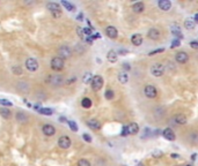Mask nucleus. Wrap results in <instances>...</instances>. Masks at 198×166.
Segmentation results:
<instances>
[{
  "instance_id": "obj_37",
  "label": "nucleus",
  "mask_w": 198,
  "mask_h": 166,
  "mask_svg": "<svg viewBox=\"0 0 198 166\" xmlns=\"http://www.w3.org/2000/svg\"><path fill=\"white\" fill-rule=\"evenodd\" d=\"M39 112H41V113H43V114H48V115L52 114V111H51V110H49V108H41V110H39Z\"/></svg>"
},
{
  "instance_id": "obj_20",
  "label": "nucleus",
  "mask_w": 198,
  "mask_h": 166,
  "mask_svg": "<svg viewBox=\"0 0 198 166\" xmlns=\"http://www.w3.org/2000/svg\"><path fill=\"white\" fill-rule=\"evenodd\" d=\"M144 8H145V6H144L143 2H136V3L132 6V10H133L134 13H141V12L144 10Z\"/></svg>"
},
{
  "instance_id": "obj_35",
  "label": "nucleus",
  "mask_w": 198,
  "mask_h": 166,
  "mask_svg": "<svg viewBox=\"0 0 198 166\" xmlns=\"http://www.w3.org/2000/svg\"><path fill=\"white\" fill-rule=\"evenodd\" d=\"M68 125H70V127H71V129H72L73 132H77V131H78V126L75 125V122H73V121H68Z\"/></svg>"
},
{
  "instance_id": "obj_8",
  "label": "nucleus",
  "mask_w": 198,
  "mask_h": 166,
  "mask_svg": "<svg viewBox=\"0 0 198 166\" xmlns=\"http://www.w3.org/2000/svg\"><path fill=\"white\" fill-rule=\"evenodd\" d=\"M26 67H27V69L30 70V72H36V70L38 69V63H37V60L34 59V58H28V59L26 60Z\"/></svg>"
},
{
  "instance_id": "obj_14",
  "label": "nucleus",
  "mask_w": 198,
  "mask_h": 166,
  "mask_svg": "<svg viewBox=\"0 0 198 166\" xmlns=\"http://www.w3.org/2000/svg\"><path fill=\"white\" fill-rule=\"evenodd\" d=\"M131 42L132 44L136 45V46L141 45V44H143V36H141L140 33H134V35H132Z\"/></svg>"
},
{
  "instance_id": "obj_13",
  "label": "nucleus",
  "mask_w": 198,
  "mask_h": 166,
  "mask_svg": "<svg viewBox=\"0 0 198 166\" xmlns=\"http://www.w3.org/2000/svg\"><path fill=\"white\" fill-rule=\"evenodd\" d=\"M87 126H88L89 128L94 129V131H99L100 128H101V124L99 122V120H96V119H91V120H88V121H87Z\"/></svg>"
},
{
  "instance_id": "obj_42",
  "label": "nucleus",
  "mask_w": 198,
  "mask_h": 166,
  "mask_svg": "<svg viewBox=\"0 0 198 166\" xmlns=\"http://www.w3.org/2000/svg\"><path fill=\"white\" fill-rule=\"evenodd\" d=\"M190 46L192 49H198V42H191L190 43Z\"/></svg>"
},
{
  "instance_id": "obj_4",
  "label": "nucleus",
  "mask_w": 198,
  "mask_h": 166,
  "mask_svg": "<svg viewBox=\"0 0 198 166\" xmlns=\"http://www.w3.org/2000/svg\"><path fill=\"white\" fill-rule=\"evenodd\" d=\"M58 56L62 59H67V58H70L72 56V50L67 45H63V46H60L58 49Z\"/></svg>"
},
{
  "instance_id": "obj_36",
  "label": "nucleus",
  "mask_w": 198,
  "mask_h": 166,
  "mask_svg": "<svg viewBox=\"0 0 198 166\" xmlns=\"http://www.w3.org/2000/svg\"><path fill=\"white\" fill-rule=\"evenodd\" d=\"M181 45V40L180 39H175V40H173V43H171V47L173 49H175V47H177V46H180Z\"/></svg>"
},
{
  "instance_id": "obj_16",
  "label": "nucleus",
  "mask_w": 198,
  "mask_h": 166,
  "mask_svg": "<svg viewBox=\"0 0 198 166\" xmlns=\"http://www.w3.org/2000/svg\"><path fill=\"white\" fill-rule=\"evenodd\" d=\"M128 131H129V135H136L139 132V126L136 122H131L128 125Z\"/></svg>"
},
{
  "instance_id": "obj_32",
  "label": "nucleus",
  "mask_w": 198,
  "mask_h": 166,
  "mask_svg": "<svg viewBox=\"0 0 198 166\" xmlns=\"http://www.w3.org/2000/svg\"><path fill=\"white\" fill-rule=\"evenodd\" d=\"M104 96H105V98L107 99H112L114 98V96H115V92L112 91V90H107L105 91V94H104Z\"/></svg>"
},
{
  "instance_id": "obj_28",
  "label": "nucleus",
  "mask_w": 198,
  "mask_h": 166,
  "mask_svg": "<svg viewBox=\"0 0 198 166\" xmlns=\"http://www.w3.org/2000/svg\"><path fill=\"white\" fill-rule=\"evenodd\" d=\"M81 105H82V107H85V108H89V107L92 106V100L89 99V98H84L82 101H81Z\"/></svg>"
},
{
  "instance_id": "obj_1",
  "label": "nucleus",
  "mask_w": 198,
  "mask_h": 166,
  "mask_svg": "<svg viewBox=\"0 0 198 166\" xmlns=\"http://www.w3.org/2000/svg\"><path fill=\"white\" fill-rule=\"evenodd\" d=\"M64 82H65L64 77H63L62 75H59V74H52V75L48 76V78H46V83L50 84V85H52V87L63 85Z\"/></svg>"
},
{
  "instance_id": "obj_9",
  "label": "nucleus",
  "mask_w": 198,
  "mask_h": 166,
  "mask_svg": "<svg viewBox=\"0 0 198 166\" xmlns=\"http://www.w3.org/2000/svg\"><path fill=\"white\" fill-rule=\"evenodd\" d=\"M58 145L62 149H68L71 147V140L68 136H60L58 140Z\"/></svg>"
},
{
  "instance_id": "obj_38",
  "label": "nucleus",
  "mask_w": 198,
  "mask_h": 166,
  "mask_svg": "<svg viewBox=\"0 0 198 166\" xmlns=\"http://www.w3.org/2000/svg\"><path fill=\"white\" fill-rule=\"evenodd\" d=\"M164 51H165V49H158V50L151 51V52L148 53V56H153V54H157V53H161V52H164Z\"/></svg>"
},
{
  "instance_id": "obj_21",
  "label": "nucleus",
  "mask_w": 198,
  "mask_h": 166,
  "mask_svg": "<svg viewBox=\"0 0 198 166\" xmlns=\"http://www.w3.org/2000/svg\"><path fill=\"white\" fill-rule=\"evenodd\" d=\"M107 59H108V61H110V63H116V61H117V53H116L114 50L109 51L108 54H107Z\"/></svg>"
},
{
  "instance_id": "obj_25",
  "label": "nucleus",
  "mask_w": 198,
  "mask_h": 166,
  "mask_svg": "<svg viewBox=\"0 0 198 166\" xmlns=\"http://www.w3.org/2000/svg\"><path fill=\"white\" fill-rule=\"evenodd\" d=\"M18 89H19V90H21L22 92H27V91H28V89H29V85H28L26 82H19V84H18Z\"/></svg>"
},
{
  "instance_id": "obj_44",
  "label": "nucleus",
  "mask_w": 198,
  "mask_h": 166,
  "mask_svg": "<svg viewBox=\"0 0 198 166\" xmlns=\"http://www.w3.org/2000/svg\"><path fill=\"white\" fill-rule=\"evenodd\" d=\"M161 155H162L161 151H154V152H153V156H155V157H160Z\"/></svg>"
},
{
  "instance_id": "obj_51",
  "label": "nucleus",
  "mask_w": 198,
  "mask_h": 166,
  "mask_svg": "<svg viewBox=\"0 0 198 166\" xmlns=\"http://www.w3.org/2000/svg\"><path fill=\"white\" fill-rule=\"evenodd\" d=\"M125 68H126V69H130V66H129V64H125Z\"/></svg>"
},
{
  "instance_id": "obj_30",
  "label": "nucleus",
  "mask_w": 198,
  "mask_h": 166,
  "mask_svg": "<svg viewBox=\"0 0 198 166\" xmlns=\"http://www.w3.org/2000/svg\"><path fill=\"white\" fill-rule=\"evenodd\" d=\"M12 73L14 75H21L22 74V68L20 66H13L12 67Z\"/></svg>"
},
{
  "instance_id": "obj_17",
  "label": "nucleus",
  "mask_w": 198,
  "mask_h": 166,
  "mask_svg": "<svg viewBox=\"0 0 198 166\" xmlns=\"http://www.w3.org/2000/svg\"><path fill=\"white\" fill-rule=\"evenodd\" d=\"M16 120L21 124H26V122H28V115L26 113H23L22 111H20L16 113Z\"/></svg>"
},
{
  "instance_id": "obj_11",
  "label": "nucleus",
  "mask_w": 198,
  "mask_h": 166,
  "mask_svg": "<svg viewBox=\"0 0 198 166\" xmlns=\"http://www.w3.org/2000/svg\"><path fill=\"white\" fill-rule=\"evenodd\" d=\"M42 131H43V134L45 136H52V135L56 134V128L52 125H44L42 127Z\"/></svg>"
},
{
  "instance_id": "obj_33",
  "label": "nucleus",
  "mask_w": 198,
  "mask_h": 166,
  "mask_svg": "<svg viewBox=\"0 0 198 166\" xmlns=\"http://www.w3.org/2000/svg\"><path fill=\"white\" fill-rule=\"evenodd\" d=\"M78 166H91V163L87 159H80L78 162Z\"/></svg>"
},
{
  "instance_id": "obj_40",
  "label": "nucleus",
  "mask_w": 198,
  "mask_h": 166,
  "mask_svg": "<svg viewBox=\"0 0 198 166\" xmlns=\"http://www.w3.org/2000/svg\"><path fill=\"white\" fill-rule=\"evenodd\" d=\"M129 135V131H128V126L123 127V131H122V136H128Z\"/></svg>"
},
{
  "instance_id": "obj_23",
  "label": "nucleus",
  "mask_w": 198,
  "mask_h": 166,
  "mask_svg": "<svg viewBox=\"0 0 198 166\" xmlns=\"http://www.w3.org/2000/svg\"><path fill=\"white\" fill-rule=\"evenodd\" d=\"M148 37L151 38V39H158L159 37H160V33H159V30H157V29H151L150 31H148Z\"/></svg>"
},
{
  "instance_id": "obj_18",
  "label": "nucleus",
  "mask_w": 198,
  "mask_h": 166,
  "mask_svg": "<svg viewBox=\"0 0 198 166\" xmlns=\"http://www.w3.org/2000/svg\"><path fill=\"white\" fill-rule=\"evenodd\" d=\"M164 136H165L166 140H168V141H174L175 140V133L170 129V128H166L165 131H164Z\"/></svg>"
},
{
  "instance_id": "obj_6",
  "label": "nucleus",
  "mask_w": 198,
  "mask_h": 166,
  "mask_svg": "<svg viewBox=\"0 0 198 166\" xmlns=\"http://www.w3.org/2000/svg\"><path fill=\"white\" fill-rule=\"evenodd\" d=\"M46 7H48V9L52 13V15H53L55 17H59V16H60V7H59L58 3L49 2V3L46 5Z\"/></svg>"
},
{
  "instance_id": "obj_45",
  "label": "nucleus",
  "mask_w": 198,
  "mask_h": 166,
  "mask_svg": "<svg viewBox=\"0 0 198 166\" xmlns=\"http://www.w3.org/2000/svg\"><path fill=\"white\" fill-rule=\"evenodd\" d=\"M170 157H171V158H174V159H176V158H178V157H180V155H177V153H171V155H170Z\"/></svg>"
},
{
  "instance_id": "obj_43",
  "label": "nucleus",
  "mask_w": 198,
  "mask_h": 166,
  "mask_svg": "<svg viewBox=\"0 0 198 166\" xmlns=\"http://www.w3.org/2000/svg\"><path fill=\"white\" fill-rule=\"evenodd\" d=\"M84 31H85L86 35H92V29H91V28H85Z\"/></svg>"
},
{
  "instance_id": "obj_3",
  "label": "nucleus",
  "mask_w": 198,
  "mask_h": 166,
  "mask_svg": "<svg viewBox=\"0 0 198 166\" xmlns=\"http://www.w3.org/2000/svg\"><path fill=\"white\" fill-rule=\"evenodd\" d=\"M91 84H92V88H93L94 91H99V90H101V88L103 87V78L100 75L93 76V80H92Z\"/></svg>"
},
{
  "instance_id": "obj_52",
  "label": "nucleus",
  "mask_w": 198,
  "mask_h": 166,
  "mask_svg": "<svg viewBox=\"0 0 198 166\" xmlns=\"http://www.w3.org/2000/svg\"><path fill=\"white\" fill-rule=\"evenodd\" d=\"M136 166H145V165H144L143 163H138V164H137V165H136Z\"/></svg>"
},
{
  "instance_id": "obj_29",
  "label": "nucleus",
  "mask_w": 198,
  "mask_h": 166,
  "mask_svg": "<svg viewBox=\"0 0 198 166\" xmlns=\"http://www.w3.org/2000/svg\"><path fill=\"white\" fill-rule=\"evenodd\" d=\"M62 3H63V6L65 7L67 10H70V12H73L74 9H75V7L72 5V3H70V2H67V1H62Z\"/></svg>"
},
{
  "instance_id": "obj_10",
  "label": "nucleus",
  "mask_w": 198,
  "mask_h": 166,
  "mask_svg": "<svg viewBox=\"0 0 198 166\" xmlns=\"http://www.w3.org/2000/svg\"><path fill=\"white\" fill-rule=\"evenodd\" d=\"M175 59H176V61H177L178 64H184V63H187V61H188V59H189V56H188V53H187V52H184V51H181V52L176 53V56H175Z\"/></svg>"
},
{
  "instance_id": "obj_27",
  "label": "nucleus",
  "mask_w": 198,
  "mask_h": 166,
  "mask_svg": "<svg viewBox=\"0 0 198 166\" xmlns=\"http://www.w3.org/2000/svg\"><path fill=\"white\" fill-rule=\"evenodd\" d=\"M184 27L187 29H194L195 28V21L192 20H185L184 21Z\"/></svg>"
},
{
  "instance_id": "obj_12",
  "label": "nucleus",
  "mask_w": 198,
  "mask_h": 166,
  "mask_svg": "<svg viewBox=\"0 0 198 166\" xmlns=\"http://www.w3.org/2000/svg\"><path fill=\"white\" fill-rule=\"evenodd\" d=\"M105 33H107V36H108L109 38H111V39H115V38H117V36H118L117 29H116L115 27H112V26H110V27H108V28L105 29Z\"/></svg>"
},
{
  "instance_id": "obj_5",
  "label": "nucleus",
  "mask_w": 198,
  "mask_h": 166,
  "mask_svg": "<svg viewBox=\"0 0 198 166\" xmlns=\"http://www.w3.org/2000/svg\"><path fill=\"white\" fill-rule=\"evenodd\" d=\"M151 73H152V75H154L155 77H159V76L164 75V73H165V67H164V65H161V64H155V65H153L152 68H151Z\"/></svg>"
},
{
  "instance_id": "obj_50",
  "label": "nucleus",
  "mask_w": 198,
  "mask_h": 166,
  "mask_svg": "<svg viewBox=\"0 0 198 166\" xmlns=\"http://www.w3.org/2000/svg\"><path fill=\"white\" fill-rule=\"evenodd\" d=\"M78 20H80V21L82 20V14H80V15H79V17H78Z\"/></svg>"
},
{
  "instance_id": "obj_41",
  "label": "nucleus",
  "mask_w": 198,
  "mask_h": 166,
  "mask_svg": "<svg viewBox=\"0 0 198 166\" xmlns=\"http://www.w3.org/2000/svg\"><path fill=\"white\" fill-rule=\"evenodd\" d=\"M82 137L85 138V141H86V142H92V137H91L88 134H84V135H82Z\"/></svg>"
},
{
  "instance_id": "obj_2",
  "label": "nucleus",
  "mask_w": 198,
  "mask_h": 166,
  "mask_svg": "<svg viewBox=\"0 0 198 166\" xmlns=\"http://www.w3.org/2000/svg\"><path fill=\"white\" fill-rule=\"evenodd\" d=\"M64 66H65L64 59H62V58H59V57L52 58V60H51V68H52L53 70L59 72V70H62V69L64 68Z\"/></svg>"
},
{
  "instance_id": "obj_24",
  "label": "nucleus",
  "mask_w": 198,
  "mask_h": 166,
  "mask_svg": "<svg viewBox=\"0 0 198 166\" xmlns=\"http://www.w3.org/2000/svg\"><path fill=\"white\" fill-rule=\"evenodd\" d=\"M0 115H1L2 118H5V119H8V118H11L12 112H11L8 108L2 107V108H0Z\"/></svg>"
},
{
  "instance_id": "obj_19",
  "label": "nucleus",
  "mask_w": 198,
  "mask_h": 166,
  "mask_svg": "<svg viewBox=\"0 0 198 166\" xmlns=\"http://www.w3.org/2000/svg\"><path fill=\"white\" fill-rule=\"evenodd\" d=\"M187 117L184 114H177L175 117V122L178 124V125H185L187 124Z\"/></svg>"
},
{
  "instance_id": "obj_15",
  "label": "nucleus",
  "mask_w": 198,
  "mask_h": 166,
  "mask_svg": "<svg viewBox=\"0 0 198 166\" xmlns=\"http://www.w3.org/2000/svg\"><path fill=\"white\" fill-rule=\"evenodd\" d=\"M158 5H159L160 9H162L164 12L169 10V9H170V7H171V2H170L169 0H160V1L158 2Z\"/></svg>"
},
{
  "instance_id": "obj_34",
  "label": "nucleus",
  "mask_w": 198,
  "mask_h": 166,
  "mask_svg": "<svg viewBox=\"0 0 198 166\" xmlns=\"http://www.w3.org/2000/svg\"><path fill=\"white\" fill-rule=\"evenodd\" d=\"M77 33L79 35V37H81V38L85 37V31H84V29H82L81 27H78V28H77Z\"/></svg>"
},
{
  "instance_id": "obj_48",
  "label": "nucleus",
  "mask_w": 198,
  "mask_h": 166,
  "mask_svg": "<svg viewBox=\"0 0 198 166\" xmlns=\"http://www.w3.org/2000/svg\"><path fill=\"white\" fill-rule=\"evenodd\" d=\"M59 121H60V122H65L66 119L65 118H60V119H59Z\"/></svg>"
},
{
  "instance_id": "obj_26",
  "label": "nucleus",
  "mask_w": 198,
  "mask_h": 166,
  "mask_svg": "<svg viewBox=\"0 0 198 166\" xmlns=\"http://www.w3.org/2000/svg\"><path fill=\"white\" fill-rule=\"evenodd\" d=\"M171 33H174L175 36L180 37V39H181V38H183V35H182V33H181V29H180L177 26H173V27H171Z\"/></svg>"
},
{
  "instance_id": "obj_47",
  "label": "nucleus",
  "mask_w": 198,
  "mask_h": 166,
  "mask_svg": "<svg viewBox=\"0 0 198 166\" xmlns=\"http://www.w3.org/2000/svg\"><path fill=\"white\" fill-rule=\"evenodd\" d=\"M92 37H93L94 39H95V38H101V37H100V33H95V35H93Z\"/></svg>"
},
{
  "instance_id": "obj_53",
  "label": "nucleus",
  "mask_w": 198,
  "mask_h": 166,
  "mask_svg": "<svg viewBox=\"0 0 198 166\" xmlns=\"http://www.w3.org/2000/svg\"><path fill=\"white\" fill-rule=\"evenodd\" d=\"M184 166H192L191 164H187V165H184Z\"/></svg>"
},
{
  "instance_id": "obj_31",
  "label": "nucleus",
  "mask_w": 198,
  "mask_h": 166,
  "mask_svg": "<svg viewBox=\"0 0 198 166\" xmlns=\"http://www.w3.org/2000/svg\"><path fill=\"white\" fill-rule=\"evenodd\" d=\"M92 80H93V77H92V74H91V73H86L85 76H84V78H82V81H84L85 83H91Z\"/></svg>"
},
{
  "instance_id": "obj_49",
  "label": "nucleus",
  "mask_w": 198,
  "mask_h": 166,
  "mask_svg": "<svg viewBox=\"0 0 198 166\" xmlns=\"http://www.w3.org/2000/svg\"><path fill=\"white\" fill-rule=\"evenodd\" d=\"M195 22H198V13L195 15Z\"/></svg>"
},
{
  "instance_id": "obj_7",
  "label": "nucleus",
  "mask_w": 198,
  "mask_h": 166,
  "mask_svg": "<svg viewBox=\"0 0 198 166\" xmlns=\"http://www.w3.org/2000/svg\"><path fill=\"white\" fill-rule=\"evenodd\" d=\"M144 92H145L146 97H148V98H154L158 95V90L154 85H146Z\"/></svg>"
},
{
  "instance_id": "obj_39",
  "label": "nucleus",
  "mask_w": 198,
  "mask_h": 166,
  "mask_svg": "<svg viewBox=\"0 0 198 166\" xmlns=\"http://www.w3.org/2000/svg\"><path fill=\"white\" fill-rule=\"evenodd\" d=\"M0 104L1 105H6V106H12V103L7 99H0Z\"/></svg>"
},
{
  "instance_id": "obj_46",
  "label": "nucleus",
  "mask_w": 198,
  "mask_h": 166,
  "mask_svg": "<svg viewBox=\"0 0 198 166\" xmlns=\"http://www.w3.org/2000/svg\"><path fill=\"white\" fill-rule=\"evenodd\" d=\"M196 158H197V153H192L191 159H192V160H196Z\"/></svg>"
},
{
  "instance_id": "obj_22",
  "label": "nucleus",
  "mask_w": 198,
  "mask_h": 166,
  "mask_svg": "<svg viewBox=\"0 0 198 166\" xmlns=\"http://www.w3.org/2000/svg\"><path fill=\"white\" fill-rule=\"evenodd\" d=\"M118 81H119L122 84L128 83V81H129V76H128V74H126L125 72L119 73V74H118Z\"/></svg>"
}]
</instances>
